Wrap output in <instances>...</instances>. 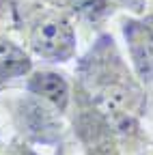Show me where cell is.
Returning <instances> with one entry per match:
<instances>
[{
  "label": "cell",
  "instance_id": "cell-2",
  "mask_svg": "<svg viewBox=\"0 0 153 155\" xmlns=\"http://www.w3.org/2000/svg\"><path fill=\"white\" fill-rule=\"evenodd\" d=\"M37 91L43 93L45 97H50V99H54L56 104L65 101V97H67V86L63 80H58L56 75H39V86H37Z\"/></svg>",
  "mask_w": 153,
  "mask_h": 155
},
{
  "label": "cell",
  "instance_id": "cell-1",
  "mask_svg": "<svg viewBox=\"0 0 153 155\" xmlns=\"http://www.w3.org/2000/svg\"><path fill=\"white\" fill-rule=\"evenodd\" d=\"M32 45L43 56H52V58L67 56L73 45V37L67 22L61 17H48L41 24H37L32 35Z\"/></svg>",
  "mask_w": 153,
  "mask_h": 155
}]
</instances>
